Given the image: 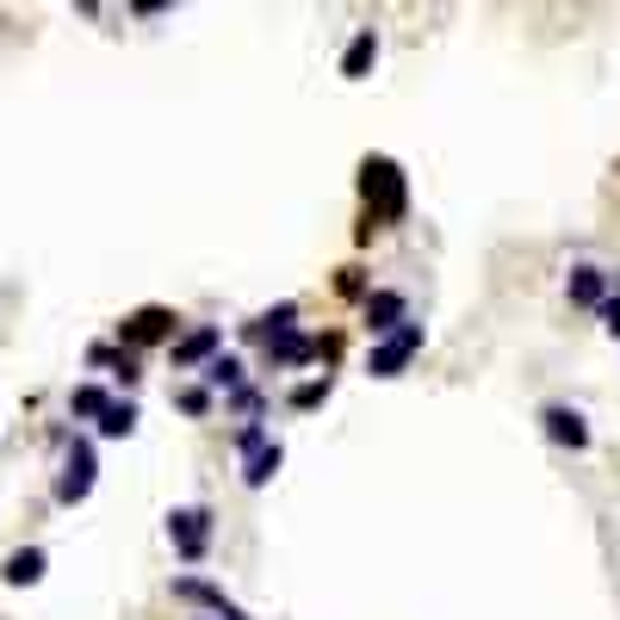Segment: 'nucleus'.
Instances as JSON below:
<instances>
[{"label": "nucleus", "instance_id": "1", "mask_svg": "<svg viewBox=\"0 0 620 620\" xmlns=\"http://www.w3.org/2000/svg\"><path fill=\"white\" fill-rule=\"evenodd\" d=\"M360 193H367V205H372V230L391 224V217L404 212V175H397V162H385V155L367 162V168H360Z\"/></svg>", "mask_w": 620, "mask_h": 620}, {"label": "nucleus", "instance_id": "2", "mask_svg": "<svg viewBox=\"0 0 620 620\" xmlns=\"http://www.w3.org/2000/svg\"><path fill=\"white\" fill-rule=\"evenodd\" d=\"M416 354H422V323H404L397 335H385V342L372 348L367 372H372V379H397V372H404Z\"/></svg>", "mask_w": 620, "mask_h": 620}, {"label": "nucleus", "instance_id": "3", "mask_svg": "<svg viewBox=\"0 0 620 620\" xmlns=\"http://www.w3.org/2000/svg\"><path fill=\"white\" fill-rule=\"evenodd\" d=\"M279 460H286V453H279V441H267V428H261V422L242 428V478H249L254 490L279 472Z\"/></svg>", "mask_w": 620, "mask_h": 620}, {"label": "nucleus", "instance_id": "4", "mask_svg": "<svg viewBox=\"0 0 620 620\" xmlns=\"http://www.w3.org/2000/svg\"><path fill=\"white\" fill-rule=\"evenodd\" d=\"M168 540L180 546L187 564L205 559V546H212V515H205V509H175V515H168Z\"/></svg>", "mask_w": 620, "mask_h": 620}, {"label": "nucleus", "instance_id": "5", "mask_svg": "<svg viewBox=\"0 0 620 620\" xmlns=\"http://www.w3.org/2000/svg\"><path fill=\"white\" fill-rule=\"evenodd\" d=\"M87 490H94V446L69 441V460H62V478H57V503H81Z\"/></svg>", "mask_w": 620, "mask_h": 620}, {"label": "nucleus", "instance_id": "6", "mask_svg": "<svg viewBox=\"0 0 620 620\" xmlns=\"http://www.w3.org/2000/svg\"><path fill=\"white\" fill-rule=\"evenodd\" d=\"M118 335H124L131 348H150V342H162V335H175V310H162V305L136 310V317H124V323H118Z\"/></svg>", "mask_w": 620, "mask_h": 620}, {"label": "nucleus", "instance_id": "7", "mask_svg": "<svg viewBox=\"0 0 620 620\" xmlns=\"http://www.w3.org/2000/svg\"><path fill=\"white\" fill-rule=\"evenodd\" d=\"M540 422H546V434H552L559 446H589V428H583V416H577V409L546 404V409H540Z\"/></svg>", "mask_w": 620, "mask_h": 620}, {"label": "nucleus", "instance_id": "8", "mask_svg": "<svg viewBox=\"0 0 620 620\" xmlns=\"http://www.w3.org/2000/svg\"><path fill=\"white\" fill-rule=\"evenodd\" d=\"M404 323L409 317H404V298H397V291H372L367 298V330L372 335H397Z\"/></svg>", "mask_w": 620, "mask_h": 620}, {"label": "nucleus", "instance_id": "9", "mask_svg": "<svg viewBox=\"0 0 620 620\" xmlns=\"http://www.w3.org/2000/svg\"><path fill=\"white\" fill-rule=\"evenodd\" d=\"M571 305H608V273L601 267H571Z\"/></svg>", "mask_w": 620, "mask_h": 620}, {"label": "nucleus", "instance_id": "10", "mask_svg": "<svg viewBox=\"0 0 620 620\" xmlns=\"http://www.w3.org/2000/svg\"><path fill=\"white\" fill-rule=\"evenodd\" d=\"M273 348V360H279V367H305V360H317V354H323V342H310V335H273L267 342Z\"/></svg>", "mask_w": 620, "mask_h": 620}, {"label": "nucleus", "instance_id": "11", "mask_svg": "<svg viewBox=\"0 0 620 620\" xmlns=\"http://www.w3.org/2000/svg\"><path fill=\"white\" fill-rule=\"evenodd\" d=\"M372 62H379V38H372V25H367V32H354L348 57H342V75H348V81H360V75L372 69Z\"/></svg>", "mask_w": 620, "mask_h": 620}, {"label": "nucleus", "instance_id": "12", "mask_svg": "<svg viewBox=\"0 0 620 620\" xmlns=\"http://www.w3.org/2000/svg\"><path fill=\"white\" fill-rule=\"evenodd\" d=\"M217 342H224V335H217L212 323H205V330H193L187 342H175V367H193V360H205V354H212Z\"/></svg>", "mask_w": 620, "mask_h": 620}, {"label": "nucleus", "instance_id": "13", "mask_svg": "<svg viewBox=\"0 0 620 620\" xmlns=\"http://www.w3.org/2000/svg\"><path fill=\"white\" fill-rule=\"evenodd\" d=\"M38 577H44V552L38 546H20V552L7 559V583H20L25 589V583H38Z\"/></svg>", "mask_w": 620, "mask_h": 620}, {"label": "nucleus", "instance_id": "14", "mask_svg": "<svg viewBox=\"0 0 620 620\" xmlns=\"http://www.w3.org/2000/svg\"><path fill=\"white\" fill-rule=\"evenodd\" d=\"M136 428V404H106V416H99V434H131Z\"/></svg>", "mask_w": 620, "mask_h": 620}, {"label": "nucleus", "instance_id": "15", "mask_svg": "<svg viewBox=\"0 0 620 620\" xmlns=\"http://www.w3.org/2000/svg\"><path fill=\"white\" fill-rule=\"evenodd\" d=\"M205 385H230V391H242V360H236V354L212 360V367H205Z\"/></svg>", "mask_w": 620, "mask_h": 620}, {"label": "nucleus", "instance_id": "16", "mask_svg": "<svg viewBox=\"0 0 620 620\" xmlns=\"http://www.w3.org/2000/svg\"><path fill=\"white\" fill-rule=\"evenodd\" d=\"M106 404H112V397H106L99 385H81L75 397H69V409H75V416H106Z\"/></svg>", "mask_w": 620, "mask_h": 620}, {"label": "nucleus", "instance_id": "17", "mask_svg": "<svg viewBox=\"0 0 620 620\" xmlns=\"http://www.w3.org/2000/svg\"><path fill=\"white\" fill-rule=\"evenodd\" d=\"M323 397H330V379H310V385H298V391H291V404H298V409H317Z\"/></svg>", "mask_w": 620, "mask_h": 620}, {"label": "nucleus", "instance_id": "18", "mask_svg": "<svg viewBox=\"0 0 620 620\" xmlns=\"http://www.w3.org/2000/svg\"><path fill=\"white\" fill-rule=\"evenodd\" d=\"M180 409H187V416H205V409H212V397H205V391H180Z\"/></svg>", "mask_w": 620, "mask_h": 620}, {"label": "nucleus", "instance_id": "19", "mask_svg": "<svg viewBox=\"0 0 620 620\" xmlns=\"http://www.w3.org/2000/svg\"><path fill=\"white\" fill-rule=\"evenodd\" d=\"M601 323H608V330L620 335V298H608V305H601Z\"/></svg>", "mask_w": 620, "mask_h": 620}]
</instances>
